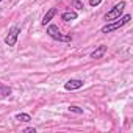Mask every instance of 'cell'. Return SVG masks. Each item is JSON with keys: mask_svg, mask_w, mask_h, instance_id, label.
<instances>
[{"mask_svg": "<svg viewBox=\"0 0 133 133\" xmlns=\"http://www.w3.org/2000/svg\"><path fill=\"white\" fill-rule=\"evenodd\" d=\"M130 21H131V16H130V14H124V16H121V17H117V19L108 22L107 25H103V27L100 28V33L108 35V33H111V31H116V30H119L121 27L127 25Z\"/></svg>", "mask_w": 133, "mask_h": 133, "instance_id": "1", "label": "cell"}, {"mask_svg": "<svg viewBox=\"0 0 133 133\" xmlns=\"http://www.w3.org/2000/svg\"><path fill=\"white\" fill-rule=\"evenodd\" d=\"M52 39H55V41H58V42H71L72 41V36L71 35H63L61 33V30L58 28V25H49L47 27V31H45Z\"/></svg>", "mask_w": 133, "mask_h": 133, "instance_id": "2", "label": "cell"}, {"mask_svg": "<svg viewBox=\"0 0 133 133\" xmlns=\"http://www.w3.org/2000/svg\"><path fill=\"white\" fill-rule=\"evenodd\" d=\"M125 2H119V3H116L105 16H103V21H107V22H111V21H114V19H117V17H121L122 16V13H124V8H125Z\"/></svg>", "mask_w": 133, "mask_h": 133, "instance_id": "3", "label": "cell"}, {"mask_svg": "<svg viewBox=\"0 0 133 133\" xmlns=\"http://www.w3.org/2000/svg\"><path fill=\"white\" fill-rule=\"evenodd\" d=\"M19 33H21V27H17V25H13V27L8 30V35L5 36V44H6L8 47H14V45L17 44Z\"/></svg>", "mask_w": 133, "mask_h": 133, "instance_id": "4", "label": "cell"}, {"mask_svg": "<svg viewBox=\"0 0 133 133\" xmlns=\"http://www.w3.org/2000/svg\"><path fill=\"white\" fill-rule=\"evenodd\" d=\"M83 85H85L83 80H80V78H71V80H68V82L64 83V89L66 91H77V89H82Z\"/></svg>", "mask_w": 133, "mask_h": 133, "instance_id": "5", "label": "cell"}, {"mask_svg": "<svg viewBox=\"0 0 133 133\" xmlns=\"http://www.w3.org/2000/svg\"><path fill=\"white\" fill-rule=\"evenodd\" d=\"M107 50H108V45L102 44V45H99V47H97L94 52H91V58H92V59L103 58V56H105V53H107Z\"/></svg>", "mask_w": 133, "mask_h": 133, "instance_id": "6", "label": "cell"}, {"mask_svg": "<svg viewBox=\"0 0 133 133\" xmlns=\"http://www.w3.org/2000/svg\"><path fill=\"white\" fill-rule=\"evenodd\" d=\"M77 17H78L77 11H72V10H68V11H64V13L61 14V21H64V22H69V21H77Z\"/></svg>", "mask_w": 133, "mask_h": 133, "instance_id": "7", "label": "cell"}, {"mask_svg": "<svg viewBox=\"0 0 133 133\" xmlns=\"http://www.w3.org/2000/svg\"><path fill=\"white\" fill-rule=\"evenodd\" d=\"M55 14H56V8H50V10L45 13V16L42 17V22H41V24H42L44 27H45V25H49V24H50V21L55 17Z\"/></svg>", "mask_w": 133, "mask_h": 133, "instance_id": "8", "label": "cell"}, {"mask_svg": "<svg viewBox=\"0 0 133 133\" xmlns=\"http://www.w3.org/2000/svg\"><path fill=\"white\" fill-rule=\"evenodd\" d=\"M11 88L10 86H6V85H3V83H0V96L2 97H10L11 96Z\"/></svg>", "mask_w": 133, "mask_h": 133, "instance_id": "9", "label": "cell"}, {"mask_svg": "<svg viewBox=\"0 0 133 133\" xmlns=\"http://www.w3.org/2000/svg\"><path fill=\"white\" fill-rule=\"evenodd\" d=\"M16 121H19V122H30L31 116L28 113H17L16 114Z\"/></svg>", "mask_w": 133, "mask_h": 133, "instance_id": "10", "label": "cell"}, {"mask_svg": "<svg viewBox=\"0 0 133 133\" xmlns=\"http://www.w3.org/2000/svg\"><path fill=\"white\" fill-rule=\"evenodd\" d=\"M71 113H75V114H83V108H80V107H77V105H69V108H68Z\"/></svg>", "mask_w": 133, "mask_h": 133, "instance_id": "11", "label": "cell"}, {"mask_svg": "<svg viewBox=\"0 0 133 133\" xmlns=\"http://www.w3.org/2000/svg\"><path fill=\"white\" fill-rule=\"evenodd\" d=\"M72 6L75 10H83V2H80V0H72Z\"/></svg>", "mask_w": 133, "mask_h": 133, "instance_id": "12", "label": "cell"}, {"mask_svg": "<svg viewBox=\"0 0 133 133\" xmlns=\"http://www.w3.org/2000/svg\"><path fill=\"white\" fill-rule=\"evenodd\" d=\"M102 3V0H89V5L92 6V8H96V6H99Z\"/></svg>", "mask_w": 133, "mask_h": 133, "instance_id": "13", "label": "cell"}, {"mask_svg": "<svg viewBox=\"0 0 133 133\" xmlns=\"http://www.w3.org/2000/svg\"><path fill=\"white\" fill-rule=\"evenodd\" d=\"M24 131H25V133H36V128H35V127H28V128H25Z\"/></svg>", "mask_w": 133, "mask_h": 133, "instance_id": "14", "label": "cell"}, {"mask_svg": "<svg viewBox=\"0 0 133 133\" xmlns=\"http://www.w3.org/2000/svg\"><path fill=\"white\" fill-rule=\"evenodd\" d=\"M0 2H2V0H0Z\"/></svg>", "mask_w": 133, "mask_h": 133, "instance_id": "15", "label": "cell"}]
</instances>
